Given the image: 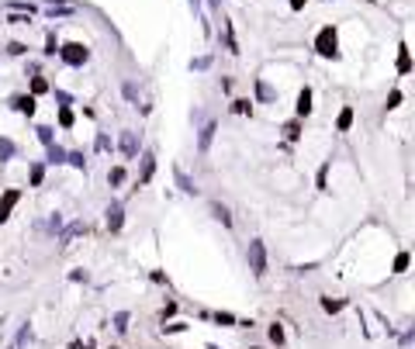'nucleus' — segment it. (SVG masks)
<instances>
[{
	"mask_svg": "<svg viewBox=\"0 0 415 349\" xmlns=\"http://www.w3.org/2000/svg\"><path fill=\"white\" fill-rule=\"evenodd\" d=\"M125 176H128V173H125V166H114V170L107 173V183H111V187H121V183H125Z\"/></svg>",
	"mask_w": 415,
	"mask_h": 349,
	"instance_id": "nucleus-18",
	"label": "nucleus"
},
{
	"mask_svg": "<svg viewBox=\"0 0 415 349\" xmlns=\"http://www.w3.org/2000/svg\"><path fill=\"white\" fill-rule=\"evenodd\" d=\"M73 121H76V118H73L69 104H59V125H63V128H73Z\"/></svg>",
	"mask_w": 415,
	"mask_h": 349,
	"instance_id": "nucleus-24",
	"label": "nucleus"
},
{
	"mask_svg": "<svg viewBox=\"0 0 415 349\" xmlns=\"http://www.w3.org/2000/svg\"><path fill=\"white\" fill-rule=\"evenodd\" d=\"M45 90H49V80L45 76H35L31 80V93H45Z\"/></svg>",
	"mask_w": 415,
	"mask_h": 349,
	"instance_id": "nucleus-31",
	"label": "nucleus"
},
{
	"mask_svg": "<svg viewBox=\"0 0 415 349\" xmlns=\"http://www.w3.org/2000/svg\"><path fill=\"white\" fill-rule=\"evenodd\" d=\"M214 128H218L214 121H205V125H201V132H198V152H208V149H211V139H214Z\"/></svg>",
	"mask_w": 415,
	"mask_h": 349,
	"instance_id": "nucleus-8",
	"label": "nucleus"
},
{
	"mask_svg": "<svg viewBox=\"0 0 415 349\" xmlns=\"http://www.w3.org/2000/svg\"><path fill=\"white\" fill-rule=\"evenodd\" d=\"M322 308L329 311V315H336V311H343L346 301H332V297H322Z\"/></svg>",
	"mask_w": 415,
	"mask_h": 349,
	"instance_id": "nucleus-27",
	"label": "nucleus"
},
{
	"mask_svg": "<svg viewBox=\"0 0 415 349\" xmlns=\"http://www.w3.org/2000/svg\"><path fill=\"white\" fill-rule=\"evenodd\" d=\"M118 145H121V156H125V159H135V156H138L135 132H121V142H118Z\"/></svg>",
	"mask_w": 415,
	"mask_h": 349,
	"instance_id": "nucleus-7",
	"label": "nucleus"
},
{
	"mask_svg": "<svg viewBox=\"0 0 415 349\" xmlns=\"http://www.w3.org/2000/svg\"><path fill=\"white\" fill-rule=\"evenodd\" d=\"M17 201H21V190H7V194H3V201H0V225L10 218V208H14Z\"/></svg>",
	"mask_w": 415,
	"mask_h": 349,
	"instance_id": "nucleus-10",
	"label": "nucleus"
},
{
	"mask_svg": "<svg viewBox=\"0 0 415 349\" xmlns=\"http://www.w3.org/2000/svg\"><path fill=\"white\" fill-rule=\"evenodd\" d=\"M325 183H329V163H325V166L318 170V176H315V187H318V190H325Z\"/></svg>",
	"mask_w": 415,
	"mask_h": 349,
	"instance_id": "nucleus-32",
	"label": "nucleus"
},
{
	"mask_svg": "<svg viewBox=\"0 0 415 349\" xmlns=\"http://www.w3.org/2000/svg\"><path fill=\"white\" fill-rule=\"evenodd\" d=\"M69 280H76V283H80V280H83V283H87V280H90V277H87V273H83V270H73V273H69Z\"/></svg>",
	"mask_w": 415,
	"mask_h": 349,
	"instance_id": "nucleus-44",
	"label": "nucleus"
},
{
	"mask_svg": "<svg viewBox=\"0 0 415 349\" xmlns=\"http://www.w3.org/2000/svg\"><path fill=\"white\" fill-rule=\"evenodd\" d=\"M211 318H214L218 325H235V315H232V311H218V315H211Z\"/></svg>",
	"mask_w": 415,
	"mask_h": 349,
	"instance_id": "nucleus-33",
	"label": "nucleus"
},
{
	"mask_svg": "<svg viewBox=\"0 0 415 349\" xmlns=\"http://www.w3.org/2000/svg\"><path fill=\"white\" fill-rule=\"evenodd\" d=\"M14 152H17V145L10 139H0V163H7V159H14Z\"/></svg>",
	"mask_w": 415,
	"mask_h": 349,
	"instance_id": "nucleus-17",
	"label": "nucleus"
},
{
	"mask_svg": "<svg viewBox=\"0 0 415 349\" xmlns=\"http://www.w3.org/2000/svg\"><path fill=\"white\" fill-rule=\"evenodd\" d=\"M232 111H235V114H253V100L239 97V100H232Z\"/></svg>",
	"mask_w": 415,
	"mask_h": 349,
	"instance_id": "nucleus-22",
	"label": "nucleus"
},
{
	"mask_svg": "<svg viewBox=\"0 0 415 349\" xmlns=\"http://www.w3.org/2000/svg\"><path fill=\"white\" fill-rule=\"evenodd\" d=\"M35 132H38V142H42V145H49V142H56V128H49V125H38Z\"/></svg>",
	"mask_w": 415,
	"mask_h": 349,
	"instance_id": "nucleus-20",
	"label": "nucleus"
},
{
	"mask_svg": "<svg viewBox=\"0 0 415 349\" xmlns=\"http://www.w3.org/2000/svg\"><path fill=\"white\" fill-rule=\"evenodd\" d=\"M208 66H211V59H208V56H201V59H194V63H191V70H208Z\"/></svg>",
	"mask_w": 415,
	"mask_h": 349,
	"instance_id": "nucleus-41",
	"label": "nucleus"
},
{
	"mask_svg": "<svg viewBox=\"0 0 415 349\" xmlns=\"http://www.w3.org/2000/svg\"><path fill=\"white\" fill-rule=\"evenodd\" d=\"M284 135H287V139H291V142L298 139V135H301V118H294V121H287V125H284Z\"/></svg>",
	"mask_w": 415,
	"mask_h": 349,
	"instance_id": "nucleus-25",
	"label": "nucleus"
},
{
	"mask_svg": "<svg viewBox=\"0 0 415 349\" xmlns=\"http://www.w3.org/2000/svg\"><path fill=\"white\" fill-rule=\"evenodd\" d=\"M83 232H87V221H73V225H66V228L59 232V242H63V246H69V242H73L76 235H83Z\"/></svg>",
	"mask_w": 415,
	"mask_h": 349,
	"instance_id": "nucleus-11",
	"label": "nucleus"
},
{
	"mask_svg": "<svg viewBox=\"0 0 415 349\" xmlns=\"http://www.w3.org/2000/svg\"><path fill=\"white\" fill-rule=\"evenodd\" d=\"M114 332H128V311H118L114 315Z\"/></svg>",
	"mask_w": 415,
	"mask_h": 349,
	"instance_id": "nucleus-29",
	"label": "nucleus"
},
{
	"mask_svg": "<svg viewBox=\"0 0 415 349\" xmlns=\"http://www.w3.org/2000/svg\"><path fill=\"white\" fill-rule=\"evenodd\" d=\"M305 3L308 0H291V10H305Z\"/></svg>",
	"mask_w": 415,
	"mask_h": 349,
	"instance_id": "nucleus-45",
	"label": "nucleus"
},
{
	"mask_svg": "<svg viewBox=\"0 0 415 349\" xmlns=\"http://www.w3.org/2000/svg\"><path fill=\"white\" fill-rule=\"evenodd\" d=\"M409 70H412V59H409V45H402V52H398V73L405 76Z\"/></svg>",
	"mask_w": 415,
	"mask_h": 349,
	"instance_id": "nucleus-19",
	"label": "nucleus"
},
{
	"mask_svg": "<svg viewBox=\"0 0 415 349\" xmlns=\"http://www.w3.org/2000/svg\"><path fill=\"white\" fill-rule=\"evenodd\" d=\"M256 97H260V104H270L277 93L270 90V83H267V80H256Z\"/></svg>",
	"mask_w": 415,
	"mask_h": 349,
	"instance_id": "nucleus-15",
	"label": "nucleus"
},
{
	"mask_svg": "<svg viewBox=\"0 0 415 349\" xmlns=\"http://www.w3.org/2000/svg\"><path fill=\"white\" fill-rule=\"evenodd\" d=\"M284 339H287L284 329H280V325H270V343H274V346H284Z\"/></svg>",
	"mask_w": 415,
	"mask_h": 349,
	"instance_id": "nucleus-30",
	"label": "nucleus"
},
{
	"mask_svg": "<svg viewBox=\"0 0 415 349\" xmlns=\"http://www.w3.org/2000/svg\"><path fill=\"white\" fill-rule=\"evenodd\" d=\"M125 97H128L132 104L138 100V87H135V83H125Z\"/></svg>",
	"mask_w": 415,
	"mask_h": 349,
	"instance_id": "nucleus-38",
	"label": "nucleus"
},
{
	"mask_svg": "<svg viewBox=\"0 0 415 349\" xmlns=\"http://www.w3.org/2000/svg\"><path fill=\"white\" fill-rule=\"evenodd\" d=\"M315 52H318L322 59H336V56H339V38H336V28H332V24H325V28L318 31Z\"/></svg>",
	"mask_w": 415,
	"mask_h": 349,
	"instance_id": "nucleus-1",
	"label": "nucleus"
},
{
	"mask_svg": "<svg viewBox=\"0 0 415 349\" xmlns=\"http://www.w3.org/2000/svg\"><path fill=\"white\" fill-rule=\"evenodd\" d=\"M246 260H249V270H253V277H267V246L260 242V239H253L249 242V249H246Z\"/></svg>",
	"mask_w": 415,
	"mask_h": 349,
	"instance_id": "nucleus-2",
	"label": "nucleus"
},
{
	"mask_svg": "<svg viewBox=\"0 0 415 349\" xmlns=\"http://www.w3.org/2000/svg\"><path fill=\"white\" fill-rule=\"evenodd\" d=\"M349 125H353V107H343L336 118V132H349Z\"/></svg>",
	"mask_w": 415,
	"mask_h": 349,
	"instance_id": "nucleus-16",
	"label": "nucleus"
},
{
	"mask_svg": "<svg viewBox=\"0 0 415 349\" xmlns=\"http://www.w3.org/2000/svg\"><path fill=\"white\" fill-rule=\"evenodd\" d=\"M24 343H31V329H28V325H24V329L17 332V343H14V346L21 349V346H24Z\"/></svg>",
	"mask_w": 415,
	"mask_h": 349,
	"instance_id": "nucleus-35",
	"label": "nucleus"
},
{
	"mask_svg": "<svg viewBox=\"0 0 415 349\" xmlns=\"http://www.w3.org/2000/svg\"><path fill=\"white\" fill-rule=\"evenodd\" d=\"M152 173H156V152L145 149V152H142V170H138V187H145V183L152 180Z\"/></svg>",
	"mask_w": 415,
	"mask_h": 349,
	"instance_id": "nucleus-5",
	"label": "nucleus"
},
{
	"mask_svg": "<svg viewBox=\"0 0 415 349\" xmlns=\"http://www.w3.org/2000/svg\"><path fill=\"white\" fill-rule=\"evenodd\" d=\"M187 329V322H170V325H163V332L170 336V332H184Z\"/></svg>",
	"mask_w": 415,
	"mask_h": 349,
	"instance_id": "nucleus-37",
	"label": "nucleus"
},
{
	"mask_svg": "<svg viewBox=\"0 0 415 349\" xmlns=\"http://www.w3.org/2000/svg\"><path fill=\"white\" fill-rule=\"evenodd\" d=\"M208 208H211V218H214V221H221L225 228H232V214H228V208H225V204H218V201H211Z\"/></svg>",
	"mask_w": 415,
	"mask_h": 349,
	"instance_id": "nucleus-12",
	"label": "nucleus"
},
{
	"mask_svg": "<svg viewBox=\"0 0 415 349\" xmlns=\"http://www.w3.org/2000/svg\"><path fill=\"white\" fill-rule=\"evenodd\" d=\"M42 180H45V166L31 163V187H42Z\"/></svg>",
	"mask_w": 415,
	"mask_h": 349,
	"instance_id": "nucleus-23",
	"label": "nucleus"
},
{
	"mask_svg": "<svg viewBox=\"0 0 415 349\" xmlns=\"http://www.w3.org/2000/svg\"><path fill=\"white\" fill-rule=\"evenodd\" d=\"M10 349H17V346H10Z\"/></svg>",
	"mask_w": 415,
	"mask_h": 349,
	"instance_id": "nucleus-50",
	"label": "nucleus"
},
{
	"mask_svg": "<svg viewBox=\"0 0 415 349\" xmlns=\"http://www.w3.org/2000/svg\"><path fill=\"white\" fill-rule=\"evenodd\" d=\"M402 104V90H391V97H388V111H395Z\"/></svg>",
	"mask_w": 415,
	"mask_h": 349,
	"instance_id": "nucleus-36",
	"label": "nucleus"
},
{
	"mask_svg": "<svg viewBox=\"0 0 415 349\" xmlns=\"http://www.w3.org/2000/svg\"><path fill=\"white\" fill-rule=\"evenodd\" d=\"M45 56H56L59 52V42H56V31H45V49H42Z\"/></svg>",
	"mask_w": 415,
	"mask_h": 349,
	"instance_id": "nucleus-21",
	"label": "nucleus"
},
{
	"mask_svg": "<svg viewBox=\"0 0 415 349\" xmlns=\"http://www.w3.org/2000/svg\"><path fill=\"white\" fill-rule=\"evenodd\" d=\"M56 100H59V104H73V97H69L66 90H56Z\"/></svg>",
	"mask_w": 415,
	"mask_h": 349,
	"instance_id": "nucleus-43",
	"label": "nucleus"
},
{
	"mask_svg": "<svg viewBox=\"0 0 415 349\" xmlns=\"http://www.w3.org/2000/svg\"><path fill=\"white\" fill-rule=\"evenodd\" d=\"M59 59H63L66 66H83V63L90 59V49L80 45V42H66V45H59Z\"/></svg>",
	"mask_w": 415,
	"mask_h": 349,
	"instance_id": "nucleus-3",
	"label": "nucleus"
},
{
	"mask_svg": "<svg viewBox=\"0 0 415 349\" xmlns=\"http://www.w3.org/2000/svg\"><path fill=\"white\" fill-rule=\"evenodd\" d=\"M66 163H69V166H76V170H87V159H83V152H66Z\"/></svg>",
	"mask_w": 415,
	"mask_h": 349,
	"instance_id": "nucleus-28",
	"label": "nucleus"
},
{
	"mask_svg": "<svg viewBox=\"0 0 415 349\" xmlns=\"http://www.w3.org/2000/svg\"><path fill=\"white\" fill-rule=\"evenodd\" d=\"M45 149H49V159H45V163H52V166H63V163H66V149H63V145L49 142Z\"/></svg>",
	"mask_w": 415,
	"mask_h": 349,
	"instance_id": "nucleus-14",
	"label": "nucleus"
},
{
	"mask_svg": "<svg viewBox=\"0 0 415 349\" xmlns=\"http://www.w3.org/2000/svg\"><path fill=\"white\" fill-rule=\"evenodd\" d=\"M69 349H94V346H90V343H87V346H83V343H73Z\"/></svg>",
	"mask_w": 415,
	"mask_h": 349,
	"instance_id": "nucleus-46",
	"label": "nucleus"
},
{
	"mask_svg": "<svg viewBox=\"0 0 415 349\" xmlns=\"http://www.w3.org/2000/svg\"><path fill=\"white\" fill-rule=\"evenodd\" d=\"M173 315H177V301H166V308H163V322L173 318Z\"/></svg>",
	"mask_w": 415,
	"mask_h": 349,
	"instance_id": "nucleus-40",
	"label": "nucleus"
},
{
	"mask_svg": "<svg viewBox=\"0 0 415 349\" xmlns=\"http://www.w3.org/2000/svg\"><path fill=\"white\" fill-rule=\"evenodd\" d=\"M24 52H28L24 42H10V45H7V56H24Z\"/></svg>",
	"mask_w": 415,
	"mask_h": 349,
	"instance_id": "nucleus-34",
	"label": "nucleus"
},
{
	"mask_svg": "<svg viewBox=\"0 0 415 349\" xmlns=\"http://www.w3.org/2000/svg\"><path fill=\"white\" fill-rule=\"evenodd\" d=\"M294 111H298V118H308V114H311V87H301V93H298V104H294Z\"/></svg>",
	"mask_w": 415,
	"mask_h": 349,
	"instance_id": "nucleus-9",
	"label": "nucleus"
},
{
	"mask_svg": "<svg viewBox=\"0 0 415 349\" xmlns=\"http://www.w3.org/2000/svg\"><path fill=\"white\" fill-rule=\"evenodd\" d=\"M253 349H263V346H253Z\"/></svg>",
	"mask_w": 415,
	"mask_h": 349,
	"instance_id": "nucleus-48",
	"label": "nucleus"
},
{
	"mask_svg": "<svg viewBox=\"0 0 415 349\" xmlns=\"http://www.w3.org/2000/svg\"><path fill=\"white\" fill-rule=\"evenodd\" d=\"M7 21H10V24H28V21H31V14H10Z\"/></svg>",
	"mask_w": 415,
	"mask_h": 349,
	"instance_id": "nucleus-39",
	"label": "nucleus"
},
{
	"mask_svg": "<svg viewBox=\"0 0 415 349\" xmlns=\"http://www.w3.org/2000/svg\"><path fill=\"white\" fill-rule=\"evenodd\" d=\"M45 3H63V0H45Z\"/></svg>",
	"mask_w": 415,
	"mask_h": 349,
	"instance_id": "nucleus-47",
	"label": "nucleus"
},
{
	"mask_svg": "<svg viewBox=\"0 0 415 349\" xmlns=\"http://www.w3.org/2000/svg\"><path fill=\"white\" fill-rule=\"evenodd\" d=\"M111 149V139L107 135H97V152H107Z\"/></svg>",
	"mask_w": 415,
	"mask_h": 349,
	"instance_id": "nucleus-42",
	"label": "nucleus"
},
{
	"mask_svg": "<svg viewBox=\"0 0 415 349\" xmlns=\"http://www.w3.org/2000/svg\"><path fill=\"white\" fill-rule=\"evenodd\" d=\"M121 225H125V204H121V201H111V204H107V232L118 235Z\"/></svg>",
	"mask_w": 415,
	"mask_h": 349,
	"instance_id": "nucleus-4",
	"label": "nucleus"
},
{
	"mask_svg": "<svg viewBox=\"0 0 415 349\" xmlns=\"http://www.w3.org/2000/svg\"><path fill=\"white\" fill-rule=\"evenodd\" d=\"M409 263H412V256H409V253H398V256H395V273H405Z\"/></svg>",
	"mask_w": 415,
	"mask_h": 349,
	"instance_id": "nucleus-26",
	"label": "nucleus"
},
{
	"mask_svg": "<svg viewBox=\"0 0 415 349\" xmlns=\"http://www.w3.org/2000/svg\"><path fill=\"white\" fill-rule=\"evenodd\" d=\"M111 349H118V346H111Z\"/></svg>",
	"mask_w": 415,
	"mask_h": 349,
	"instance_id": "nucleus-49",
	"label": "nucleus"
},
{
	"mask_svg": "<svg viewBox=\"0 0 415 349\" xmlns=\"http://www.w3.org/2000/svg\"><path fill=\"white\" fill-rule=\"evenodd\" d=\"M10 107L17 111V114H35V93H17V97H10Z\"/></svg>",
	"mask_w": 415,
	"mask_h": 349,
	"instance_id": "nucleus-6",
	"label": "nucleus"
},
{
	"mask_svg": "<svg viewBox=\"0 0 415 349\" xmlns=\"http://www.w3.org/2000/svg\"><path fill=\"white\" fill-rule=\"evenodd\" d=\"M173 176H177V187L184 190V194H198V187H194V180L180 170V166H173Z\"/></svg>",
	"mask_w": 415,
	"mask_h": 349,
	"instance_id": "nucleus-13",
	"label": "nucleus"
}]
</instances>
